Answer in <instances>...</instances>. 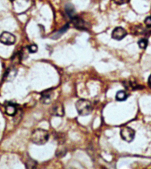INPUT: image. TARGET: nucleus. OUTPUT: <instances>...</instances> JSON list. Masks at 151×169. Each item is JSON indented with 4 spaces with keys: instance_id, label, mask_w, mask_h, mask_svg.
<instances>
[{
    "instance_id": "5",
    "label": "nucleus",
    "mask_w": 151,
    "mask_h": 169,
    "mask_svg": "<svg viewBox=\"0 0 151 169\" xmlns=\"http://www.w3.org/2000/svg\"><path fill=\"white\" fill-rule=\"evenodd\" d=\"M126 35H127V32H126L125 30L121 27H116L114 30L113 32H112L111 36L114 39L120 41V40H122V38H124L126 36Z\"/></svg>"
},
{
    "instance_id": "3",
    "label": "nucleus",
    "mask_w": 151,
    "mask_h": 169,
    "mask_svg": "<svg viewBox=\"0 0 151 169\" xmlns=\"http://www.w3.org/2000/svg\"><path fill=\"white\" fill-rule=\"evenodd\" d=\"M120 135L122 138L126 142H131L135 137V131L131 127L125 126L121 129Z\"/></svg>"
},
{
    "instance_id": "13",
    "label": "nucleus",
    "mask_w": 151,
    "mask_h": 169,
    "mask_svg": "<svg viewBox=\"0 0 151 169\" xmlns=\"http://www.w3.org/2000/svg\"><path fill=\"white\" fill-rule=\"evenodd\" d=\"M68 27H69V25H68V24H66V25L65 26V27H63L62 29H61V31H59V32L56 33L55 34H54L53 36H52V38H54V39H57V38H60V37L62 36V35L64 34V33L65 32H66V31H67V30H68Z\"/></svg>"
},
{
    "instance_id": "1",
    "label": "nucleus",
    "mask_w": 151,
    "mask_h": 169,
    "mask_svg": "<svg viewBox=\"0 0 151 169\" xmlns=\"http://www.w3.org/2000/svg\"><path fill=\"white\" fill-rule=\"evenodd\" d=\"M49 137L50 135H49L48 131L41 129V128H38L33 132L31 140L33 143L36 145H44L48 141Z\"/></svg>"
},
{
    "instance_id": "15",
    "label": "nucleus",
    "mask_w": 151,
    "mask_h": 169,
    "mask_svg": "<svg viewBox=\"0 0 151 169\" xmlns=\"http://www.w3.org/2000/svg\"><path fill=\"white\" fill-rule=\"evenodd\" d=\"M28 50L31 53H34V52H36L37 50H38V47L36 45H30V47H28Z\"/></svg>"
},
{
    "instance_id": "9",
    "label": "nucleus",
    "mask_w": 151,
    "mask_h": 169,
    "mask_svg": "<svg viewBox=\"0 0 151 169\" xmlns=\"http://www.w3.org/2000/svg\"><path fill=\"white\" fill-rule=\"evenodd\" d=\"M16 106L13 103H8V105H6L5 106V112H6L7 114L10 116H13L15 115L16 113Z\"/></svg>"
},
{
    "instance_id": "10",
    "label": "nucleus",
    "mask_w": 151,
    "mask_h": 169,
    "mask_svg": "<svg viewBox=\"0 0 151 169\" xmlns=\"http://www.w3.org/2000/svg\"><path fill=\"white\" fill-rule=\"evenodd\" d=\"M52 97V92L50 90H47L44 92H42L41 94V101L44 103H50L51 98Z\"/></svg>"
},
{
    "instance_id": "7",
    "label": "nucleus",
    "mask_w": 151,
    "mask_h": 169,
    "mask_svg": "<svg viewBox=\"0 0 151 169\" xmlns=\"http://www.w3.org/2000/svg\"><path fill=\"white\" fill-rule=\"evenodd\" d=\"M64 107H63L62 104H55L54 107L52 108V113L56 116H59V117H62L64 116Z\"/></svg>"
},
{
    "instance_id": "11",
    "label": "nucleus",
    "mask_w": 151,
    "mask_h": 169,
    "mask_svg": "<svg viewBox=\"0 0 151 169\" xmlns=\"http://www.w3.org/2000/svg\"><path fill=\"white\" fill-rule=\"evenodd\" d=\"M66 12L67 13V15L69 16L71 19L74 18L75 16V8L72 5H67L66 6Z\"/></svg>"
},
{
    "instance_id": "8",
    "label": "nucleus",
    "mask_w": 151,
    "mask_h": 169,
    "mask_svg": "<svg viewBox=\"0 0 151 169\" xmlns=\"http://www.w3.org/2000/svg\"><path fill=\"white\" fill-rule=\"evenodd\" d=\"M72 23L75 27L78 28V29H85L86 28V23L81 19L75 16L72 19Z\"/></svg>"
},
{
    "instance_id": "12",
    "label": "nucleus",
    "mask_w": 151,
    "mask_h": 169,
    "mask_svg": "<svg viewBox=\"0 0 151 169\" xmlns=\"http://www.w3.org/2000/svg\"><path fill=\"white\" fill-rule=\"evenodd\" d=\"M128 95L127 94H126L125 92L121 90V91H119L117 93V95H116V99L119 101H125Z\"/></svg>"
},
{
    "instance_id": "18",
    "label": "nucleus",
    "mask_w": 151,
    "mask_h": 169,
    "mask_svg": "<svg viewBox=\"0 0 151 169\" xmlns=\"http://www.w3.org/2000/svg\"><path fill=\"white\" fill-rule=\"evenodd\" d=\"M148 84H149V86L151 87V75H150V77H149V79H148Z\"/></svg>"
},
{
    "instance_id": "4",
    "label": "nucleus",
    "mask_w": 151,
    "mask_h": 169,
    "mask_svg": "<svg viewBox=\"0 0 151 169\" xmlns=\"http://www.w3.org/2000/svg\"><path fill=\"white\" fill-rule=\"evenodd\" d=\"M0 41L6 45H12L16 42V37L9 32H3L0 35Z\"/></svg>"
},
{
    "instance_id": "16",
    "label": "nucleus",
    "mask_w": 151,
    "mask_h": 169,
    "mask_svg": "<svg viewBox=\"0 0 151 169\" xmlns=\"http://www.w3.org/2000/svg\"><path fill=\"white\" fill-rule=\"evenodd\" d=\"M130 0H114V2L117 5H123V4H126L129 2Z\"/></svg>"
},
{
    "instance_id": "17",
    "label": "nucleus",
    "mask_w": 151,
    "mask_h": 169,
    "mask_svg": "<svg viewBox=\"0 0 151 169\" xmlns=\"http://www.w3.org/2000/svg\"><path fill=\"white\" fill-rule=\"evenodd\" d=\"M145 24H146L147 27H151V16L147 17L146 19L145 20Z\"/></svg>"
},
{
    "instance_id": "6",
    "label": "nucleus",
    "mask_w": 151,
    "mask_h": 169,
    "mask_svg": "<svg viewBox=\"0 0 151 169\" xmlns=\"http://www.w3.org/2000/svg\"><path fill=\"white\" fill-rule=\"evenodd\" d=\"M17 74V70L14 68L8 69L4 75V79L7 81H11L15 78Z\"/></svg>"
},
{
    "instance_id": "14",
    "label": "nucleus",
    "mask_w": 151,
    "mask_h": 169,
    "mask_svg": "<svg viewBox=\"0 0 151 169\" xmlns=\"http://www.w3.org/2000/svg\"><path fill=\"white\" fill-rule=\"evenodd\" d=\"M138 44H139V46L140 48L145 49L147 47L148 42H147V39H141L139 41Z\"/></svg>"
},
{
    "instance_id": "2",
    "label": "nucleus",
    "mask_w": 151,
    "mask_h": 169,
    "mask_svg": "<svg viewBox=\"0 0 151 169\" xmlns=\"http://www.w3.org/2000/svg\"><path fill=\"white\" fill-rule=\"evenodd\" d=\"M75 107L79 114L82 116H86L91 114L92 111V104L89 101L85 99H80L75 103Z\"/></svg>"
}]
</instances>
